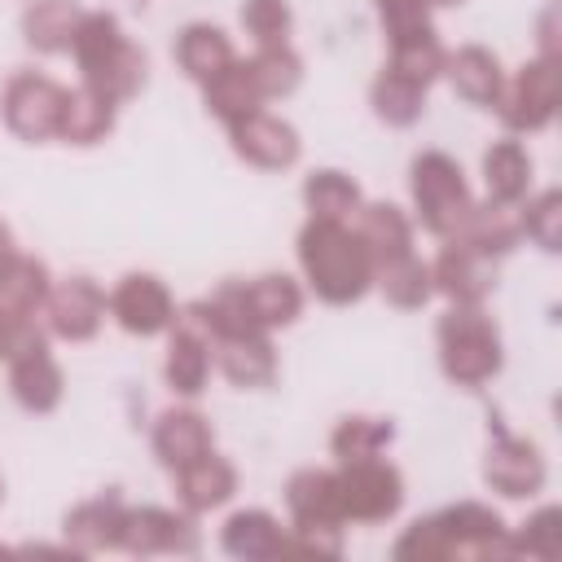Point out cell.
I'll return each instance as SVG.
<instances>
[{"label": "cell", "instance_id": "6da1fadb", "mask_svg": "<svg viewBox=\"0 0 562 562\" xmlns=\"http://www.w3.org/2000/svg\"><path fill=\"white\" fill-rule=\"evenodd\" d=\"M299 268L303 281L312 285V294L329 307H351L373 290V259L364 250V241L356 237L351 220H316L307 215V224L299 228Z\"/></svg>", "mask_w": 562, "mask_h": 562}, {"label": "cell", "instance_id": "7a4b0ae2", "mask_svg": "<svg viewBox=\"0 0 562 562\" xmlns=\"http://www.w3.org/2000/svg\"><path fill=\"white\" fill-rule=\"evenodd\" d=\"M70 57L79 66V83L92 88L97 97L123 105L132 101L140 88H145V53L123 35V22L105 9H83L79 18V31H75V44H70Z\"/></svg>", "mask_w": 562, "mask_h": 562}, {"label": "cell", "instance_id": "3957f363", "mask_svg": "<svg viewBox=\"0 0 562 562\" xmlns=\"http://www.w3.org/2000/svg\"><path fill=\"white\" fill-rule=\"evenodd\" d=\"M435 338H439V369L461 391L487 386L505 364L501 329L483 312V303H448V312L435 325Z\"/></svg>", "mask_w": 562, "mask_h": 562}, {"label": "cell", "instance_id": "277c9868", "mask_svg": "<svg viewBox=\"0 0 562 562\" xmlns=\"http://www.w3.org/2000/svg\"><path fill=\"white\" fill-rule=\"evenodd\" d=\"M408 193H413V211H417V224L448 241L461 233L470 206H474V193L465 184V171L452 154L443 149H422L413 162H408Z\"/></svg>", "mask_w": 562, "mask_h": 562}, {"label": "cell", "instance_id": "5b68a950", "mask_svg": "<svg viewBox=\"0 0 562 562\" xmlns=\"http://www.w3.org/2000/svg\"><path fill=\"white\" fill-rule=\"evenodd\" d=\"M562 105V61L549 57H531L522 61L505 83L501 97L492 101L496 119L505 123L509 136H536L558 119Z\"/></svg>", "mask_w": 562, "mask_h": 562}, {"label": "cell", "instance_id": "8992f818", "mask_svg": "<svg viewBox=\"0 0 562 562\" xmlns=\"http://www.w3.org/2000/svg\"><path fill=\"white\" fill-rule=\"evenodd\" d=\"M334 487H338L342 522H386L404 505V474L386 457L338 461Z\"/></svg>", "mask_w": 562, "mask_h": 562}, {"label": "cell", "instance_id": "52a82bcc", "mask_svg": "<svg viewBox=\"0 0 562 562\" xmlns=\"http://www.w3.org/2000/svg\"><path fill=\"white\" fill-rule=\"evenodd\" d=\"M61 105H66V88H61L53 75H40V70H18V75H9V83H4V92H0L4 127H9L18 140H26V145L57 140Z\"/></svg>", "mask_w": 562, "mask_h": 562}, {"label": "cell", "instance_id": "ba28073f", "mask_svg": "<svg viewBox=\"0 0 562 562\" xmlns=\"http://www.w3.org/2000/svg\"><path fill=\"white\" fill-rule=\"evenodd\" d=\"M114 549H123V553H132V558H154V553L193 558V553L202 549L198 514H189V509H167V505H127Z\"/></svg>", "mask_w": 562, "mask_h": 562}, {"label": "cell", "instance_id": "9c48e42d", "mask_svg": "<svg viewBox=\"0 0 562 562\" xmlns=\"http://www.w3.org/2000/svg\"><path fill=\"white\" fill-rule=\"evenodd\" d=\"M167 360H162V378L171 386V395L180 400H198L211 382V364H215V338L206 329V321L198 316L193 303L176 307V321L167 329Z\"/></svg>", "mask_w": 562, "mask_h": 562}, {"label": "cell", "instance_id": "30bf717a", "mask_svg": "<svg viewBox=\"0 0 562 562\" xmlns=\"http://www.w3.org/2000/svg\"><path fill=\"white\" fill-rule=\"evenodd\" d=\"M544 479H549V465L540 448L522 435H509L505 426H492V439L483 452V483L505 501H527L544 492Z\"/></svg>", "mask_w": 562, "mask_h": 562}, {"label": "cell", "instance_id": "8fae6325", "mask_svg": "<svg viewBox=\"0 0 562 562\" xmlns=\"http://www.w3.org/2000/svg\"><path fill=\"white\" fill-rule=\"evenodd\" d=\"M105 303H110L114 325L123 334H132V338H158L176 321V299H171L167 281L154 277V272H127V277H119V285L105 294Z\"/></svg>", "mask_w": 562, "mask_h": 562}, {"label": "cell", "instance_id": "7c38bea8", "mask_svg": "<svg viewBox=\"0 0 562 562\" xmlns=\"http://www.w3.org/2000/svg\"><path fill=\"white\" fill-rule=\"evenodd\" d=\"M105 312H110L105 290L92 277H66V281H53L40 321L61 342H92L105 325Z\"/></svg>", "mask_w": 562, "mask_h": 562}, {"label": "cell", "instance_id": "4fadbf2b", "mask_svg": "<svg viewBox=\"0 0 562 562\" xmlns=\"http://www.w3.org/2000/svg\"><path fill=\"white\" fill-rule=\"evenodd\" d=\"M435 522H439L452 558H461V553L465 558H479V562H487V558H514L505 518L492 505H483V501H457V505L439 509Z\"/></svg>", "mask_w": 562, "mask_h": 562}, {"label": "cell", "instance_id": "5bb4252c", "mask_svg": "<svg viewBox=\"0 0 562 562\" xmlns=\"http://www.w3.org/2000/svg\"><path fill=\"white\" fill-rule=\"evenodd\" d=\"M430 281H435V294H443L448 303H483L501 281V268L487 250L461 237H448L430 263Z\"/></svg>", "mask_w": 562, "mask_h": 562}, {"label": "cell", "instance_id": "9a60e30c", "mask_svg": "<svg viewBox=\"0 0 562 562\" xmlns=\"http://www.w3.org/2000/svg\"><path fill=\"white\" fill-rule=\"evenodd\" d=\"M228 145L241 162H250L259 171H285L303 154V140H299L294 123H285L268 110H255V114L228 123Z\"/></svg>", "mask_w": 562, "mask_h": 562}, {"label": "cell", "instance_id": "2e32d148", "mask_svg": "<svg viewBox=\"0 0 562 562\" xmlns=\"http://www.w3.org/2000/svg\"><path fill=\"white\" fill-rule=\"evenodd\" d=\"M149 443H154V457L176 474L184 465H193L198 457L215 452V430L211 422L189 408V404H171L154 417V430H149Z\"/></svg>", "mask_w": 562, "mask_h": 562}, {"label": "cell", "instance_id": "e0dca14e", "mask_svg": "<svg viewBox=\"0 0 562 562\" xmlns=\"http://www.w3.org/2000/svg\"><path fill=\"white\" fill-rule=\"evenodd\" d=\"M4 364H9V391H13L18 408H26V413H53L61 404L66 378H61V364L53 360L48 342L26 347V351L9 356Z\"/></svg>", "mask_w": 562, "mask_h": 562}, {"label": "cell", "instance_id": "ac0fdd59", "mask_svg": "<svg viewBox=\"0 0 562 562\" xmlns=\"http://www.w3.org/2000/svg\"><path fill=\"white\" fill-rule=\"evenodd\" d=\"M215 364L241 391H263L281 373V360H277V347H272L268 334H233V338H220L215 342Z\"/></svg>", "mask_w": 562, "mask_h": 562}, {"label": "cell", "instance_id": "d6986e66", "mask_svg": "<svg viewBox=\"0 0 562 562\" xmlns=\"http://www.w3.org/2000/svg\"><path fill=\"white\" fill-rule=\"evenodd\" d=\"M285 509H290V527H342L334 470L321 465L294 470L285 479Z\"/></svg>", "mask_w": 562, "mask_h": 562}, {"label": "cell", "instance_id": "ffe728a7", "mask_svg": "<svg viewBox=\"0 0 562 562\" xmlns=\"http://www.w3.org/2000/svg\"><path fill=\"white\" fill-rule=\"evenodd\" d=\"M123 496L119 492H101L92 501H79L66 518H61V536L75 553H105L119 544V527H123Z\"/></svg>", "mask_w": 562, "mask_h": 562}, {"label": "cell", "instance_id": "44dd1931", "mask_svg": "<svg viewBox=\"0 0 562 562\" xmlns=\"http://www.w3.org/2000/svg\"><path fill=\"white\" fill-rule=\"evenodd\" d=\"M233 492H237V465L224 461L220 452H206L193 465L176 470V505L189 514H211L228 505Z\"/></svg>", "mask_w": 562, "mask_h": 562}, {"label": "cell", "instance_id": "7402d4cb", "mask_svg": "<svg viewBox=\"0 0 562 562\" xmlns=\"http://www.w3.org/2000/svg\"><path fill=\"white\" fill-rule=\"evenodd\" d=\"M351 228L364 241L373 268H382V263H391V259L413 250V220L395 202H360V211L351 215Z\"/></svg>", "mask_w": 562, "mask_h": 562}, {"label": "cell", "instance_id": "603a6c76", "mask_svg": "<svg viewBox=\"0 0 562 562\" xmlns=\"http://www.w3.org/2000/svg\"><path fill=\"white\" fill-rule=\"evenodd\" d=\"M220 549L241 562H272L285 553V527L268 509H237L220 527Z\"/></svg>", "mask_w": 562, "mask_h": 562}, {"label": "cell", "instance_id": "cb8c5ba5", "mask_svg": "<svg viewBox=\"0 0 562 562\" xmlns=\"http://www.w3.org/2000/svg\"><path fill=\"white\" fill-rule=\"evenodd\" d=\"M443 75L452 83V92L470 105H487L501 97V83H505V70H501V57L483 44H461L457 53H448L443 61Z\"/></svg>", "mask_w": 562, "mask_h": 562}, {"label": "cell", "instance_id": "d4e9b609", "mask_svg": "<svg viewBox=\"0 0 562 562\" xmlns=\"http://www.w3.org/2000/svg\"><path fill=\"white\" fill-rule=\"evenodd\" d=\"M241 294H246V307H250V316H255V325L263 334L294 325L299 312H303V285L294 277H285V272L250 277V281H241Z\"/></svg>", "mask_w": 562, "mask_h": 562}, {"label": "cell", "instance_id": "484cf974", "mask_svg": "<svg viewBox=\"0 0 562 562\" xmlns=\"http://www.w3.org/2000/svg\"><path fill=\"white\" fill-rule=\"evenodd\" d=\"M79 18H83V9L75 0H35L22 13V40H26V48H35L44 57H61L75 44Z\"/></svg>", "mask_w": 562, "mask_h": 562}, {"label": "cell", "instance_id": "4316f807", "mask_svg": "<svg viewBox=\"0 0 562 562\" xmlns=\"http://www.w3.org/2000/svg\"><path fill=\"white\" fill-rule=\"evenodd\" d=\"M114 101L97 97L92 88H66V105H61V127H57V140L75 145V149H92L101 145L110 132H114Z\"/></svg>", "mask_w": 562, "mask_h": 562}, {"label": "cell", "instance_id": "83f0119b", "mask_svg": "<svg viewBox=\"0 0 562 562\" xmlns=\"http://www.w3.org/2000/svg\"><path fill=\"white\" fill-rule=\"evenodd\" d=\"M483 184H487L492 202L518 206L531 193V154H527V145L514 140V136L492 140L487 154H483Z\"/></svg>", "mask_w": 562, "mask_h": 562}, {"label": "cell", "instance_id": "f1b7e54d", "mask_svg": "<svg viewBox=\"0 0 562 562\" xmlns=\"http://www.w3.org/2000/svg\"><path fill=\"white\" fill-rule=\"evenodd\" d=\"M53 290V272L40 255L13 250V259L0 268V307H9L13 316H40Z\"/></svg>", "mask_w": 562, "mask_h": 562}, {"label": "cell", "instance_id": "f546056e", "mask_svg": "<svg viewBox=\"0 0 562 562\" xmlns=\"http://www.w3.org/2000/svg\"><path fill=\"white\" fill-rule=\"evenodd\" d=\"M457 237L470 241V246H479V250H487L492 259H505L522 241V215H518V206L487 198V202H474L470 206V215H465V224H461Z\"/></svg>", "mask_w": 562, "mask_h": 562}, {"label": "cell", "instance_id": "4dcf8cb0", "mask_svg": "<svg viewBox=\"0 0 562 562\" xmlns=\"http://www.w3.org/2000/svg\"><path fill=\"white\" fill-rule=\"evenodd\" d=\"M233 57H237V53H233V40H228L220 26H211V22H189V26L176 35V66H180L193 83L215 79Z\"/></svg>", "mask_w": 562, "mask_h": 562}, {"label": "cell", "instance_id": "1f68e13d", "mask_svg": "<svg viewBox=\"0 0 562 562\" xmlns=\"http://www.w3.org/2000/svg\"><path fill=\"white\" fill-rule=\"evenodd\" d=\"M202 101L224 127L246 119V114H255V110H263V97H259V88H255V79L246 70V57H233L215 79H206L202 83Z\"/></svg>", "mask_w": 562, "mask_h": 562}, {"label": "cell", "instance_id": "d6a6232c", "mask_svg": "<svg viewBox=\"0 0 562 562\" xmlns=\"http://www.w3.org/2000/svg\"><path fill=\"white\" fill-rule=\"evenodd\" d=\"M373 285H378L382 299H386L391 307H400V312H417V307H426L430 294H435L430 263H426L417 250H408V255L382 263V268L373 272Z\"/></svg>", "mask_w": 562, "mask_h": 562}, {"label": "cell", "instance_id": "836d02e7", "mask_svg": "<svg viewBox=\"0 0 562 562\" xmlns=\"http://www.w3.org/2000/svg\"><path fill=\"white\" fill-rule=\"evenodd\" d=\"M369 105L386 127H413L426 114V88L382 66L369 83Z\"/></svg>", "mask_w": 562, "mask_h": 562}, {"label": "cell", "instance_id": "e575fe53", "mask_svg": "<svg viewBox=\"0 0 562 562\" xmlns=\"http://www.w3.org/2000/svg\"><path fill=\"white\" fill-rule=\"evenodd\" d=\"M360 202H364L360 184L338 167H321L303 180V206L316 220H351L360 211Z\"/></svg>", "mask_w": 562, "mask_h": 562}, {"label": "cell", "instance_id": "d590c367", "mask_svg": "<svg viewBox=\"0 0 562 562\" xmlns=\"http://www.w3.org/2000/svg\"><path fill=\"white\" fill-rule=\"evenodd\" d=\"M246 70L263 101H281V97L299 92V83H303V57L290 44H259L246 57Z\"/></svg>", "mask_w": 562, "mask_h": 562}, {"label": "cell", "instance_id": "8d00e7d4", "mask_svg": "<svg viewBox=\"0 0 562 562\" xmlns=\"http://www.w3.org/2000/svg\"><path fill=\"white\" fill-rule=\"evenodd\" d=\"M395 439L391 417H369V413H347L334 435H329V452L338 461H360V457H382Z\"/></svg>", "mask_w": 562, "mask_h": 562}, {"label": "cell", "instance_id": "74e56055", "mask_svg": "<svg viewBox=\"0 0 562 562\" xmlns=\"http://www.w3.org/2000/svg\"><path fill=\"white\" fill-rule=\"evenodd\" d=\"M443 61H448V48L439 44L435 31L426 35H404V40H391V57H386V70L430 88L439 75H443Z\"/></svg>", "mask_w": 562, "mask_h": 562}, {"label": "cell", "instance_id": "f35d334b", "mask_svg": "<svg viewBox=\"0 0 562 562\" xmlns=\"http://www.w3.org/2000/svg\"><path fill=\"white\" fill-rule=\"evenodd\" d=\"M518 215H522V237H531L549 255L562 250V193L558 189H540L536 198L527 193L518 202Z\"/></svg>", "mask_w": 562, "mask_h": 562}, {"label": "cell", "instance_id": "ab89813d", "mask_svg": "<svg viewBox=\"0 0 562 562\" xmlns=\"http://www.w3.org/2000/svg\"><path fill=\"white\" fill-rule=\"evenodd\" d=\"M509 544H514V558L527 553V558L553 562L562 553V509L558 505H540L518 531L509 527Z\"/></svg>", "mask_w": 562, "mask_h": 562}, {"label": "cell", "instance_id": "60d3db41", "mask_svg": "<svg viewBox=\"0 0 562 562\" xmlns=\"http://www.w3.org/2000/svg\"><path fill=\"white\" fill-rule=\"evenodd\" d=\"M241 26L255 40V48L259 44H290L294 13L285 0H241Z\"/></svg>", "mask_w": 562, "mask_h": 562}, {"label": "cell", "instance_id": "b9f144b4", "mask_svg": "<svg viewBox=\"0 0 562 562\" xmlns=\"http://www.w3.org/2000/svg\"><path fill=\"white\" fill-rule=\"evenodd\" d=\"M391 558L395 562H443V558H452V549H448L435 514H426V518H413L400 531V540L391 544Z\"/></svg>", "mask_w": 562, "mask_h": 562}, {"label": "cell", "instance_id": "7bdbcfd3", "mask_svg": "<svg viewBox=\"0 0 562 562\" xmlns=\"http://www.w3.org/2000/svg\"><path fill=\"white\" fill-rule=\"evenodd\" d=\"M386 40H404V35H426L435 31L430 22V4L426 0H373Z\"/></svg>", "mask_w": 562, "mask_h": 562}, {"label": "cell", "instance_id": "ee69618b", "mask_svg": "<svg viewBox=\"0 0 562 562\" xmlns=\"http://www.w3.org/2000/svg\"><path fill=\"white\" fill-rule=\"evenodd\" d=\"M536 57H549V61H562L558 57V4H549L540 13V53Z\"/></svg>", "mask_w": 562, "mask_h": 562}, {"label": "cell", "instance_id": "f6af8a7d", "mask_svg": "<svg viewBox=\"0 0 562 562\" xmlns=\"http://www.w3.org/2000/svg\"><path fill=\"white\" fill-rule=\"evenodd\" d=\"M13 329H18V316L9 307H0V360H9V347H13Z\"/></svg>", "mask_w": 562, "mask_h": 562}, {"label": "cell", "instance_id": "bcb514c9", "mask_svg": "<svg viewBox=\"0 0 562 562\" xmlns=\"http://www.w3.org/2000/svg\"><path fill=\"white\" fill-rule=\"evenodd\" d=\"M13 250H18V246H13V228H9L4 220H0V268H4L9 259H13Z\"/></svg>", "mask_w": 562, "mask_h": 562}, {"label": "cell", "instance_id": "7dc6e473", "mask_svg": "<svg viewBox=\"0 0 562 562\" xmlns=\"http://www.w3.org/2000/svg\"><path fill=\"white\" fill-rule=\"evenodd\" d=\"M430 9H457V4H465V0H426Z\"/></svg>", "mask_w": 562, "mask_h": 562}, {"label": "cell", "instance_id": "c3c4849f", "mask_svg": "<svg viewBox=\"0 0 562 562\" xmlns=\"http://www.w3.org/2000/svg\"><path fill=\"white\" fill-rule=\"evenodd\" d=\"M0 501H4V479H0Z\"/></svg>", "mask_w": 562, "mask_h": 562}]
</instances>
